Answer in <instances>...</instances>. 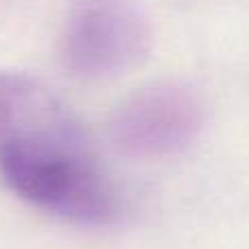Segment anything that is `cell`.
<instances>
[{
  "instance_id": "obj_2",
  "label": "cell",
  "mask_w": 249,
  "mask_h": 249,
  "mask_svg": "<svg viewBox=\"0 0 249 249\" xmlns=\"http://www.w3.org/2000/svg\"><path fill=\"white\" fill-rule=\"evenodd\" d=\"M206 105L184 83H158L131 94L109 121V138L121 153L138 160H164L197 142Z\"/></svg>"
},
{
  "instance_id": "obj_3",
  "label": "cell",
  "mask_w": 249,
  "mask_h": 249,
  "mask_svg": "<svg viewBox=\"0 0 249 249\" xmlns=\"http://www.w3.org/2000/svg\"><path fill=\"white\" fill-rule=\"evenodd\" d=\"M151 29L129 0H81L66 37L70 68L88 79L124 74L146 59Z\"/></svg>"
},
{
  "instance_id": "obj_1",
  "label": "cell",
  "mask_w": 249,
  "mask_h": 249,
  "mask_svg": "<svg viewBox=\"0 0 249 249\" xmlns=\"http://www.w3.org/2000/svg\"><path fill=\"white\" fill-rule=\"evenodd\" d=\"M0 177L31 206L77 225H109L123 212L77 116L18 72H0Z\"/></svg>"
}]
</instances>
